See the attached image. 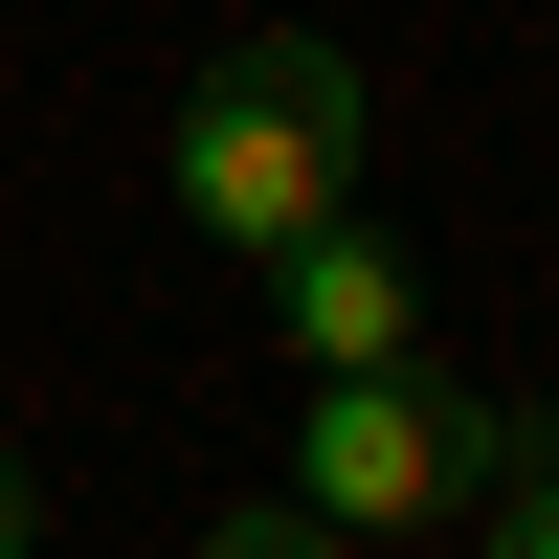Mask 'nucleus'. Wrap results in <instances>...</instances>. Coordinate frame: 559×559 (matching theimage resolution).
<instances>
[{"mask_svg": "<svg viewBox=\"0 0 559 559\" xmlns=\"http://www.w3.org/2000/svg\"><path fill=\"white\" fill-rule=\"evenodd\" d=\"M358 134H381L358 45L247 23V45H202V90H179V134H157V202L202 224L224 269H269V247H313V224L358 202Z\"/></svg>", "mask_w": 559, "mask_h": 559, "instance_id": "f257e3e1", "label": "nucleus"}, {"mask_svg": "<svg viewBox=\"0 0 559 559\" xmlns=\"http://www.w3.org/2000/svg\"><path fill=\"white\" fill-rule=\"evenodd\" d=\"M492 471H515V403L448 381V358L313 381V426H292V515H336V537H471Z\"/></svg>", "mask_w": 559, "mask_h": 559, "instance_id": "f03ea898", "label": "nucleus"}, {"mask_svg": "<svg viewBox=\"0 0 559 559\" xmlns=\"http://www.w3.org/2000/svg\"><path fill=\"white\" fill-rule=\"evenodd\" d=\"M269 336L313 358V381H381V358H426V269L381 247V224H313V247H269Z\"/></svg>", "mask_w": 559, "mask_h": 559, "instance_id": "7ed1b4c3", "label": "nucleus"}, {"mask_svg": "<svg viewBox=\"0 0 559 559\" xmlns=\"http://www.w3.org/2000/svg\"><path fill=\"white\" fill-rule=\"evenodd\" d=\"M471 559H559V448H537V471H492V515H471Z\"/></svg>", "mask_w": 559, "mask_h": 559, "instance_id": "20e7f679", "label": "nucleus"}, {"mask_svg": "<svg viewBox=\"0 0 559 559\" xmlns=\"http://www.w3.org/2000/svg\"><path fill=\"white\" fill-rule=\"evenodd\" d=\"M202 559H358L336 515H292V492H269V515H202Z\"/></svg>", "mask_w": 559, "mask_h": 559, "instance_id": "39448f33", "label": "nucleus"}, {"mask_svg": "<svg viewBox=\"0 0 559 559\" xmlns=\"http://www.w3.org/2000/svg\"><path fill=\"white\" fill-rule=\"evenodd\" d=\"M23 537H45V471H23V448H0V559H23Z\"/></svg>", "mask_w": 559, "mask_h": 559, "instance_id": "423d86ee", "label": "nucleus"}, {"mask_svg": "<svg viewBox=\"0 0 559 559\" xmlns=\"http://www.w3.org/2000/svg\"><path fill=\"white\" fill-rule=\"evenodd\" d=\"M537 448H559V426H537Z\"/></svg>", "mask_w": 559, "mask_h": 559, "instance_id": "0eeeda50", "label": "nucleus"}]
</instances>
